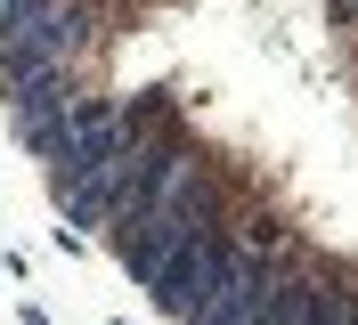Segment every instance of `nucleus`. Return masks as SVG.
Wrapping results in <instances>:
<instances>
[{"instance_id": "1", "label": "nucleus", "mask_w": 358, "mask_h": 325, "mask_svg": "<svg viewBox=\"0 0 358 325\" xmlns=\"http://www.w3.org/2000/svg\"><path fill=\"white\" fill-rule=\"evenodd\" d=\"M228 260H236V228H196V236L163 260V277L147 284L155 309H163L171 325L196 317V309H212V301H220V284H228Z\"/></svg>"}]
</instances>
